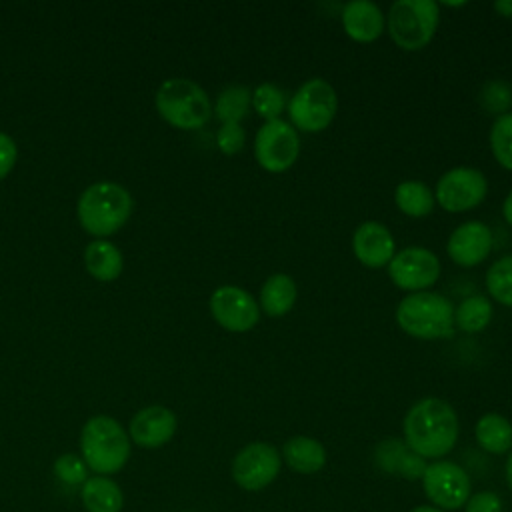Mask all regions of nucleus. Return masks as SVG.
I'll return each mask as SVG.
<instances>
[{"instance_id":"obj_7","label":"nucleus","mask_w":512,"mask_h":512,"mask_svg":"<svg viewBox=\"0 0 512 512\" xmlns=\"http://www.w3.org/2000/svg\"><path fill=\"white\" fill-rule=\"evenodd\" d=\"M338 110L336 90L324 78L306 80L288 102V116L302 132H322Z\"/></svg>"},{"instance_id":"obj_3","label":"nucleus","mask_w":512,"mask_h":512,"mask_svg":"<svg viewBox=\"0 0 512 512\" xmlns=\"http://www.w3.org/2000/svg\"><path fill=\"white\" fill-rule=\"evenodd\" d=\"M132 214L130 192L116 182H96L78 200V220L94 236L118 232Z\"/></svg>"},{"instance_id":"obj_28","label":"nucleus","mask_w":512,"mask_h":512,"mask_svg":"<svg viewBox=\"0 0 512 512\" xmlns=\"http://www.w3.org/2000/svg\"><path fill=\"white\" fill-rule=\"evenodd\" d=\"M490 148L506 170H512V112L498 116L490 128Z\"/></svg>"},{"instance_id":"obj_38","label":"nucleus","mask_w":512,"mask_h":512,"mask_svg":"<svg viewBox=\"0 0 512 512\" xmlns=\"http://www.w3.org/2000/svg\"><path fill=\"white\" fill-rule=\"evenodd\" d=\"M410 512H444V510H440V508H436V506H432V504H422V506L412 508Z\"/></svg>"},{"instance_id":"obj_5","label":"nucleus","mask_w":512,"mask_h":512,"mask_svg":"<svg viewBox=\"0 0 512 512\" xmlns=\"http://www.w3.org/2000/svg\"><path fill=\"white\" fill-rule=\"evenodd\" d=\"M156 110L168 124L182 130H196L208 122L212 104L206 90L196 82L170 78L156 92Z\"/></svg>"},{"instance_id":"obj_6","label":"nucleus","mask_w":512,"mask_h":512,"mask_svg":"<svg viewBox=\"0 0 512 512\" xmlns=\"http://www.w3.org/2000/svg\"><path fill=\"white\" fill-rule=\"evenodd\" d=\"M438 20L434 0H396L388 12V32L398 48L416 52L430 44Z\"/></svg>"},{"instance_id":"obj_1","label":"nucleus","mask_w":512,"mask_h":512,"mask_svg":"<svg viewBox=\"0 0 512 512\" xmlns=\"http://www.w3.org/2000/svg\"><path fill=\"white\" fill-rule=\"evenodd\" d=\"M404 442L418 456L442 460L458 440L460 424L456 410L436 396H428L410 406L402 422Z\"/></svg>"},{"instance_id":"obj_31","label":"nucleus","mask_w":512,"mask_h":512,"mask_svg":"<svg viewBox=\"0 0 512 512\" xmlns=\"http://www.w3.org/2000/svg\"><path fill=\"white\" fill-rule=\"evenodd\" d=\"M54 474L60 482L78 486L88 480V466L78 454H62L54 462Z\"/></svg>"},{"instance_id":"obj_34","label":"nucleus","mask_w":512,"mask_h":512,"mask_svg":"<svg viewBox=\"0 0 512 512\" xmlns=\"http://www.w3.org/2000/svg\"><path fill=\"white\" fill-rule=\"evenodd\" d=\"M16 156H18L16 142L8 134L0 132V180L8 176V172L14 168Z\"/></svg>"},{"instance_id":"obj_2","label":"nucleus","mask_w":512,"mask_h":512,"mask_svg":"<svg viewBox=\"0 0 512 512\" xmlns=\"http://www.w3.org/2000/svg\"><path fill=\"white\" fill-rule=\"evenodd\" d=\"M82 460L98 476L114 474L130 458V440L126 430L110 416H92L80 432Z\"/></svg>"},{"instance_id":"obj_33","label":"nucleus","mask_w":512,"mask_h":512,"mask_svg":"<svg viewBox=\"0 0 512 512\" xmlns=\"http://www.w3.org/2000/svg\"><path fill=\"white\" fill-rule=\"evenodd\" d=\"M464 512H504L502 498L492 490L472 492L464 504Z\"/></svg>"},{"instance_id":"obj_16","label":"nucleus","mask_w":512,"mask_h":512,"mask_svg":"<svg viewBox=\"0 0 512 512\" xmlns=\"http://www.w3.org/2000/svg\"><path fill=\"white\" fill-rule=\"evenodd\" d=\"M178 420L166 406H146L130 422V438L142 448H160L172 440Z\"/></svg>"},{"instance_id":"obj_20","label":"nucleus","mask_w":512,"mask_h":512,"mask_svg":"<svg viewBox=\"0 0 512 512\" xmlns=\"http://www.w3.org/2000/svg\"><path fill=\"white\" fill-rule=\"evenodd\" d=\"M82 504L88 512H120L124 494L120 486L108 476H92L80 488Z\"/></svg>"},{"instance_id":"obj_8","label":"nucleus","mask_w":512,"mask_h":512,"mask_svg":"<svg viewBox=\"0 0 512 512\" xmlns=\"http://www.w3.org/2000/svg\"><path fill=\"white\" fill-rule=\"evenodd\" d=\"M420 480L430 504L444 512L464 508L472 494L468 472L450 460H434L426 466Z\"/></svg>"},{"instance_id":"obj_15","label":"nucleus","mask_w":512,"mask_h":512,"mask_svg":"<svg viewBox=\"0 0 512 512\" xmlns=\"http://www.w3.org/2000/svg\"><path fill=\"white\" fill-rule=\"evenodd\" d=\"M352 250H354V256L364 266L382 268L394 258L396 242L392 232L384 224L376 220H366L354 230Z\"/></svg>"},{"instance_id":"obj_36","label":"nucleus","mask_w":512,"mask_h":512,"mask_svg":"<svg viewBox=\"0 0 512 512\" xmlns=\"http://www.w3.org/2000/svg\"><path fill=\"white\" fill-rule=\"evenodd\" d=\"M502 214L506 218V222L512 226V190L508 192V196L504 198V204H502Z\"/></svg>"},{"instance_id":"obj_25","label":"nucleus","mask_w":512,"mask_h":512,"mask_svg":"<svg viewBox=\"0 0 512 512\" xmlns=\"http://www.w3.org/2000/svg\"><path fill=\"white\" fill-rule=\"evenodd\" d=\"M492 304L484 296H468L454 310V324L464 332H480L490 324Z\"/></svg>"},{"instance_id":"obj_4","label":"nucleus","mask_w":512,"mask_h":512,"mask_svg":"<svg viewBox=\"0 0 512 512\" xmlns=\"http://www.w3.org/2000/svg\"><path fill=\"white\" fill-rule=\"evenodd\" d=\"M398 326L414 338L436 340L454 332V306L436 292H412L404 296L396 308Z\"/></svg>"},{"instance_id":"obj_27","label":"nucleus","mask_w":512,"mask_h":512,"mask_svg":"<svg viewBox=\"0 0 512 512\" xmlns=\"http://www.w3.org/2000/svg\"><path fill=\"white\" fill-rule=\"evenodd\" d=\"M486 288L496 302L504 306H512V254L498 258L488 268Z\"/></svg>"},{"instance_id":"obj_13","label":"nucleus","mask_w":512,"mask_h":512,"mask_svg":"<svg viewBox=\"0 0 512 512\" xmlns=\"http://www.w3.org/2000/svg\"><path fill=\"white\" fill-rule=\"evenodd\" d=\"M210 312L214 320L230 332H246L260 320V306L240 286H220L210 296Z\"/></svg>"},{"instance_id":"obj_23","label":"nucleus","mask_w":512,"mask_h":512,"mask_svg":"<svg viewBox=\"0 0 512 512\" xmlns=\"http://www.w3.org/2000/svg\"><path fill=\"white\" fill-rule=\"evenodd\" d=\"M84 264H86V270L90 272V276H94L96 280H102V282L118 278L122 272V266H124L120 250L108 240L90 242L84 250Z\"/></svg>"},{"instance_id":"obj_9","label":"nucleus","mask_w":512,"mask_h":512,"mask_svg":"<svg viewBox=\"0 0 512 512\" xmlns=\"http://www.w3.org/2000/svg\"><path fill=\"white\" fill-rule=\"evenodd\" d=\"M282 466L278 448L270 442H250L232 460V478L246 492H260L270 486Z\"/></svg>"},{"instance_id":"obj_17","label":"nucleus","mask_w":512,"mask_h":512,"mask_svg":"<svg viewBox=\"0 0 512 512\" xmlns=\"http://www.w3.org/2000/svg\"><path fill=\"white\" fill-rule=\"evenodd\" d=\"M374 464L384 474L406 480H420L428 466L426 460L412 452L400 438H386L378 442L374 448Z\"/></svg>"},{"instance_id":"obj_26","label":"nucleus","mask_w":512,"mask_h":512,"mask_svg":"<svg viewBox=\"0 0 512 512\" xmlns=\"http://www.w3.org/2000/svg\"><path fill=\"white\" fill-rule=\"evenodd\" d=\"M250 106H252V92L246 86H228L218 94L214 112L222 124H228V122L240 124V120L248 114Z\"/></svg>"},{"instance_id":"obj_35","label":"nucleus","mask_w":512,"mask_h":512,"mask_svg":"<svg viewBox=\"0 0 512 512\" xmlns=\"http://www.w3.org/2000/svg\"><path fill=\"white\" fill-rule=\"evenodd\" d=\"M494 8H496V12H500L502 16L512 18V0H498V2L494 4Z\"/></svg>"},{"instance_id":"obj_22","label":"nucleus","mask_w":512,"mask_h":512,"mask_svg":"<svg viewBox=\"0 0 512 512\" xmlns=\"http://www.w3.org/2000/svg\"><path fill=\"white\" fill-rule=\"evenodd\" d=\"M476 442L488 454H506L512 450V424L498 412H488L478 418L474 428Z\"/></svg>"},{"instance_id":"obj_24","label":"nucleus","mask_w":512,"mask_h":512,"mask_svg":"<svg viewBox=\"0 0 512 512\" xmlns=\"http://www.w3.org/2000/svg\"><path fill=\"white\" fill-rule=\"evenodd\" d=\"M394 202L402 214L412 216V218H422L432 212L436 200H434L432 190L424 182L406 180L396 186Z\"/></svg>"},{"instance_id":"obj_19","label":"nucleus","mask_w":512,"mask_h":512,"mask_svg":"<svg viewBox=\"0 0 512 512\" xmlns=\"http://www.w3.org/2000/svg\"><path fill=\"white\" fill-rule=\"evenodd\" d=\"M282 460L298 474H316L326 466V448L312 436H292L282 446Z\"/></svg>"},{"instance_id":"obj_29","label":"nucleus","mask_w":512,"mask_h":512,"mask_svg":"<svg viewBox=\"0 0 512 512\" xmlns=\"http://www.w3.org/2000/svg\"><path fill=\"white\" fill-rule=\"evenodd\" d=\"M252 108L266 122L278 120L280 112L284 110V92L270 82L258 84L252 90Z\"/></svg>"},{"instance_id":"obj_37","label":"nucleus","mask_w":512,"mask_h":512,"mask_svg":"<svg viewBox=\"0 0 512 512\" xmlns=\"http://www.w3.org/2000/svg\"><path fill=\"white\" fill-rule=\"evenodd\" d=\"M504 476H506V484H508V488L512 490V450H510V454H508V458H506Z\"/></svg>"},{"instance_id":"obj_39","label":"nucleus","mask_w":512,"mask_h":512,"mask_svg":"<svg viewBox=\"0 0 512 512\" xmlns=\"http://www.w3.org/2000/svg\"><path fill=\"white\" fill-rule=\"evenodd\" d=\"M442 4H446V6H464L466 2H442Z\"/></svg>"},{"instance_id":"obj_10","label":"nucleus","mask_w":512,"mask_h":512,"mask_svg":"<svg viewBox=\"0 0 512 512\" xmlns=\"http://www.w3.org/2000/svg\"><path fill=\"white\" fill-rule=\"evenodd\" d=\"M300 154V138L294 126L284 120L264 122L254 138V158L266 172H284L294 166Z\"/></svg>"},{"instance_id":"obj_32","label":"nucleus","mask_w":512,"mask_h":512,"mask_svg":"<svg viewBox=\"0 0 512 512\" xmlns=\"http://www.w3.org/2000/svg\"><path fill=\"white\" fill-rule=\"evenodd\" d=\"M244 142H246V132L236 122L222 124L216 132V144H218L220 152H224L228 156L238 154L244 148Z\"/></svg>"},{"instance_id":"obj_21","label":"nucleus","mask_w":512,"mask_h":512,"mask_svg":"<svg viewBox=\"0 0 512 512\" xmlns=\"http://www.w3.org/2000/svg\"><path fill=\"white\" fill-rule=\"evenodd\" d=\"M298 290L296 282L288 274H272L264 280L260 288V302L258 306L268 314V316H284L292 310L296 302Z\"/></svg>"},{"instance_id":"obj_11","label":"nucleus","mask_w":512,"mask_h":512,"mask_svg":"<svg viewBox=\"0 0 512 512\" xmlns=\"http://www.w3.org/2000/svg\"><path fill=\"white\" fill-rule=\"evenodd\" d=\"M488 192L486 176L478 168L456 166L444 172L436 184L434 200L446 212H466L476 208Z\"/></svg>"},{"instance_id":"obj_12","label":"nucleus","mask_w":512,"mask_h":512,"mask_svg":"<svg viewBox=\"0 0 512 512\" xmlns=\"http://www.w3.org/2000/svg\"><path fill=\"white\" fill-rule=\"evenodd\" d=\"M388 276L400 290L422 292L440 278V260L428 248L410 246L388 262Z\"/></svg>"},{"instance_id":"obj_14","label":"nucleus","mask_w":512,"mask_h":512,"mask_svg":"<svg viewBox=\"0 0 512 512\" xmlns=\"http://www.w3.org/2000/svg\"><path fill=\"white\" fill-rule=\"evenodd\" d=\"M446 250L458 266H476L484 262L492 250V232L480 220L464 222L452 230Z\"/></svg>"},{"instance_id":"obj_30","label":"nucleus","mask_w":512,"mask_h":512,"mask_svg":"<svg viewBox=\"0 0 512 512\" xmlns=\"http://www.w3.org/2000/svg\"><path fill=\"white\" fill-rule=\"evenodd\" d=\"M480 102L490 114H506L512 104V88L502 80L488 82L480 92Z\"/></svg>"},{"instance_id":"obj_18","label":"nucleus","mask_w":512,"mask_h":512,"mask_svg":"<svg viewBox=\"0 0 512 512\" xmlns=\"http://www.w3.org/2000/svg\"><path fill=\"white\" fill-rule=\"evenodd\" d=\"M344 32L356 42H372L384 30L382 10L370 0H352L342 10Z\"/></svg>"}]
</instances>
